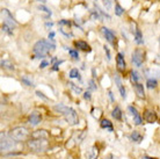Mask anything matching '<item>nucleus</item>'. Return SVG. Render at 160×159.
I'll use <instances>...</instances> for the list:
<instances>
[{"label": "nucleus", "instance_id": "obj_28", "mask_svg": "<svg viewBox=\"0 0 160 159\" xmlns=\"http://www.w3.org/2000/svg\"><path fill=\"white\" fill-rule=\"evenodd\" d=\"M70 77H71V78H80V74H79L78 69H72V70L70 71Z\"/></svg>", "mask_w": 160, "mask_h": 159}, {"label": "nucleus", "instance_id": "obj_43", "mask_svg": "<svg viewBox=\"0 0 160 159\" xmlns=\"http://www.w3.org/2000/svg\"><path fill=\"white\" fill-rule=\"evenodd\" d=\"M159 42H160V38H159Z\"/></svg>", "mask_w": 160, "mask_h": 159}, {"label": "nucleus", "instance_id": "obj_2", "mask_svg": "<svg viewBox=\"0 0 160 159\" xmlns=\"http://www.w3.org/2000/svg\"><path fill=\"white\" fill-rule=\"evenodd\" d=\"M53 109H55L57 113L63 114V115L65 116L66 122H67L69 124H71V126L78 124V115H77V113H75L74 109L65 106V105H62V104L56 105V106L53 107Z\"/></svg>", "mask_w": 160, "mask_h": 159}, {"label": "nucleus", "instance_id": "obj_40", "mask_svg": "<svg viewBox=\"0 0 160 159\" xmlns=\"http://www.w3.org/2000/svg\"><path fill=\"white\" fill-rule=\"evenodd\" d=\"M53 23L52 22H46V24H45V26H46V27H48V28H49V27H51V26H52Z\"/></svg>", "mask_w": 160, "mask_h": 159}, {"label": "nucleus", "instance_id": "obj_31", "mask_svg": "<svg viewBox=\"0 0 160 159\" xmlns=\"http://www.w3.org/2000/svg\"><path fill=\"white\" fill-rule=\"evenodd\" d=\"M69 53H70V55H71V57L73 58V59H79V53H78V51H75V50H69Z\"/></svg>", "mask_w": 160, "mask_h": 159}, {"label": "nucleus", "instance_id": "obj_38", "mask_svg": "<svg viewBox=\"0 0 160 159\" xmlns=\"http://www.w3.org/2000/svg\"><path fill=\"white\" fill-rule=\"evenodd\" d=\"M105 50H106V53H107V58H108V59H110V53H109V50H108V48H107V47H105Z\"/></svg>", "mask_w": 160, "mask_h": 159}, {"label": "nucleus", "instance_id": "obj_21", "mask_svg": "<svg viewBox=\"0 0 160 159\" xmlns=\"http://www.w3.org/2000/svg\"><path fill=\"white\" fill-rule=\"evenodd\" d=\"M130 137H131V139H132L133 142H137V143L140 142V141H142V138H143L142 137V135H140L139 132H137V131H133V132L131 134V136H130Z\"/></svg>", "mask_w": 160, "mask_h": 159}, {"label": "nucleus", "instance_id": "obj_25", "mask_svg": "<svg viewBox=\"0 0 160 159\" xmlns=\"http://www.w3.org/2000/svg\"><path fill=\"white\" fill-rule=\"evenodd\" d=\"M1 66L8 70H14V65H12L8 61H1Z\"/></svg>", "mask_w": 160, "mask_h": 159}, {"label": "nucleus", "instance_id": "obj_10", "mask_svg": "<svg viewBox=\"0 0 160 159\" xmlns=\"http://www.w3.org/2000/svg\"><path fill=\"white\" fill-rule=\"evenodd\" d=\"M101 32L105 35V37H106V40L108 42L114 44V42H115V35H114V33L111 32L110 29H108L107 27H102L101 28Z\"/></svg>", "mask_w": 160, "mask_h": 159}, {"label": "nucleus", "instance_id": "obj_4", "mask_svg": "<svg viewBox=\"0 0 160 159\" xmlns=\"http://www.w3.org/2000/svg\"><path fill=\"white\" fill-rule=\"evenodd\" d=\"M28 146L32 149V151H45L48 146H49V143L46 139H32L28 142Z\"/></svg>", "mask_w": 160, "mask_h": 159}, {"label": "nucleus", "instance_id": "obj_9", "mask_svg": "<svg viewBox=\"0 0 160 159\" xmlns=\"http://www.w3.org/2000/svg\"><path fill=\"white\" fill-rule=\"evenodd\" d=\"M41 120H42V116H41V114L38 112H32V114L29 115V118H28V121H29V123L32 126L40 124L41 123Z\"/></svg>", "mask_w": 160, "mask_h": 159}, {"label": "nucleus", "instance_id": "obj_34", "mask_svg": "<svg viewBox=\"0 0 160 159\" xmlns=\"http://www.w3.org/2000/svg\"><path fill=\"white\" fill-rule=\"evenodd\" d=\"M48 65H49V63H48L46 61H43L42 63H41V65H40V67H41V69H44V67H46Z\"/></svg>", "mask_w": 160, "mask_h": 159}, {"label": "nucleus", "instance_id": "obj_16", "mask_svg": "<svg viewBox=\"0 0 160 159\" xmlns=\"http://www.w3.org/2000/svg\"><path fill=\"white\" fill-rule=\"evenodd\" d=\"M99 156V149L96 146H93L88 151V159H96Z\"/></svg>", "mask_w": 160, "mask_h": 159}, {"label": "nucleus", "instance_id": "obj_6", "mask_svg": "<svg viewBox=\"0 0 160 159\" xmlns=\"http://www.w3.org/2000/svg\"><path fill=\"white\" fill-rule=\"evenodd\" d=\"M1 16H2V19H4V24L8 26L12 30L18 26V22L15 21V19L13 18V15L10 13L8 10L2 8V10H1Z\"/></svg>", "mask_w": 160, "mask_h": 159}, {"label": "nucleus", "instance_id": "obj_20", "mask_svg": "<svg viewBox=\"0 0 160 159\" xmlns=\"http://www.w3.org/2000/svg\"><path fill=\"white\" fill-rule=\"evenodd\" d=\"M135 41L137 44H143L144 40H143V36H142V33L139 29H136V34H135Z\"/></svg>", "mask_w": 160, "mask_h": 159}, {"label": "nucleus", "instance_id": "obj_3", "mask_svg": "<svg viewBox=\"0 0 160 159\" xmlns=\"http://www.w3.org/2000/svg\"><path fill=\"white\" fill-rule=\"evenodd\" d=\"M11 137L13 139H15L16 142H23V141H27L29 136H30V132L27 128L24 127H16L13 128L10 132Z\"/></svg>", "mask_w": 160, "mask_h": 159}, {"label": "nucleus", "instance_id": "obj_13", "mask_svg": "<svg viewBox=\"0 0 160 159\" xmlns=\"http://www.w3.org/2000/svg\"><path fill=\"white\" fill-rule=\"evenodd\" d=\"M32 137L34 139H46V138L49 137V132L46 131V130H44V129H41V130H36V131H34L32 134Z\"/></svg>", "mask_w": 160, "mask_h": 159}, {"label": "nucleus", "instance_id": "obj_7", "mask_svg": "<svg viewBox=\"0 0 160 159\" xmlns=\"http://www.w3.org/2000/svg\"><path fill=\"white\" fill-rule=\"evenodd\" d=\"M132 62L133 64L137 66V67H140L143 65V62H144V53L142 49H136L133 53H132Z\"/></svg>", "mask_w": 160, "mask_h": 159}, {"label": "nucleus", "instance_id": "obj_1", "mask_svg": "<svg viewBox=\"0 0 160 159\" xmlns=\"http://www.w3.org/2000/svg\"><path fill=\"white\" fill-rule=\"evenodd\" d=\"M55 48H56L55 43L46 41V40H41V41L35 43L32 51L36 55L37 58H44L50 51L55 50Z\"/></svg>", "mask_w": 160, "mask_h": 159}, {"label": "nucleus", "instance_id": "obj_8", "mask_svg": "<svg viewBox=\"0 0 160 159\" xmlns=\"http://www.w3.org/2000/svg\"><path fill=\"white\" fill-rule=\"evenodd\" d=\"M128 109H129V112L131 113V115L133 116V122H135V124H136V126H140L142 122H143V120H142V117L139 115V113L137 112V109L132 106H129Z\"/></svg>", "mask_w": 160, "mask_h": 159}, {"label": "nucleus", "instance_id": "obj_35", "mask_svg": "<svg viewBox=\"0 0 160 159\" xmlns=\"http://www.w3.org/2000/svg\"><path fill=\"white\" fill-rule=\"evenodd\" d=\"M89 87H91L92 89H96V86L94 85V81H93V80H89Z\"/></svg>", "mask_w": 160, "mask_h": 159}, {"label": "nucleus", "instance_id": "obj_37", "mask_svg": "<svg viewBox=\"0 0 160 159\" xmlns=\"http://www.w3.org/2000/svg\"><path fill=\"white\" fill-rule=\"evenodd\" d=\"M92 19H100L97 13H92Z\"/></svg>", "mask_w": 160, "mask_h": 159}, {"label": "nucleus", "instance_id": "obj_30", "mask_svg": "<svg viewBox=\"0 0 160 159\" xmlns=\"http://www.w3.org/2000/svg\"><path fill=\"white\" fill-rule=\"evenodd\" d=\"M147 73H150L152 77H160V70H147Z\"/></svg>", "mask_w": 160, "mask_h": 159}, {"label": "nucleus", "instance_id": "obj_36", "mask_svg": "<svg viewBox=\"0 0 160 159\" xmlns=\"http://www.w3.org/2000/svg\"><path fill=\"white\" fill-rule=\"evenodd\" d=\"M84 98H85L86 100H89L91 99V93L89 92H86L85 94H84Z\"/></svg>", "mask_w": 160, "mask_h": 159}, {"label": "nucleus", "instance_id": "obj_12", "mask_svg": "<svg viewBox=\"0 0 160 159\" xmlns=\"http://www.w3.org/2000/svg\"><path fill=\"white\" fill-rule=\"evenodd\" d=\"M157 114L153 112V110H145L144 113V120L147 122V123H154L157 121Z\"/></svg>", "mask_w": 160, "mask_h": 159}, {"label": "nucleus", "instance_id": "obj_22", "mask_svg": "<svg viewBox=\"0 0 160 159\" xmlns=\"http://www.w3.org/2000/svg\"><path fill=\"white\" fill-rule=\"evenodd\" d=\"M69 86H70V88H71V89H72V91L74 92L75 94H80V93L83 92V89H81L80 87L75 86L74 84H73V83H69Z\"/></svg>", "mask_w": 160, "mask_h": 159}, {"label": "nucleus", "instance_id": "obj_41", "mask_svg": "<svg viewBox=\"0 0 160 159\" xmlns=\"http://www.w3.org/2000/svg\"><path fill=\"white\" fill-rule=\"evenodd\" d=\"M105 159H113V156L110 155V156H108V157H107V158H105Z\"/></svg>", "mask_w": 160, "mask_h": 159}, {"label": "nucleus", "instance_id": "obj_27", "mask_svg": "<svg viewBox=\"0 0 160 159\" xmlns=\"http://www.w3.org/2000/svg\"><path fill=\"white\" fill-rule=\"evenodd\" d=\"M139 79V74L137 71H132L131 72V80L135 83V84H137V81H138Z\"/></svg>", "mask_w": 160, "mask_h": 159}, {"label": "nucleus", "instance_id": "obj_33", "mask_svg": "<svg viewBox=\"0 0 160 159\" xmlns=\"http://www.w3.org/2000/svg\"><path fill=\"white\" fill-rule=\"evenodd\" d=\"M36 95L40 96V98H42V99H44V100H48V98L45 95H43V93H41L40 91H36Z\"/></svg>", "mask_w": 160, "mask_h": 159}, {"label": "nucleus", "instance_id": "obj_17", "mask_svg": "<svg viewBox=\"0 0 160 159\" xmlns=\"http://www.w3.org/2000/svg\"><path fill=\"white\" fill-rule=\"evenodd\" d=\"M111 115H113V117H114L115 120H118V121L122 120V110L119 109V107H115V108H114Z\"/></svg>", "mask_w": 160, "mask_h": 159}, {"label": "nucleus", "instance_id": "obj_19", "mask_svg": "<svg viewBox=\"0 0 160 159\" xmlns=\"http://www.w3.org/2000/svg\"><path fill=\"white\" fill-rule=\"evenodd\" d=\"M75 45L78 47V48H80V49H83V50H87V51H89L91 50V48H89V45L87 44L86 42L84 41H78V42H75Z\"/></svg>", "mask_w": 160, "mask_h": 159}, {"label": "nucleus", "instance_id": "obj_14", "mask_svg": "<svg viewBox=\"0 0 160 159\" xmlns=\"http://www.w3.org/2000/svg\"><path fill=\"white\" fill-rule=\"evenodd\" d=\"M115 83H116V85H117V87H118V91H119V93H121V96L125 99V96H127V94H125V89H124L123 84H122V81H121V79H119L118 75H115Z\"/></svg>", "mask_w": 160, "mask_h": 159}, {"label": "nucleus", "instance_id": "obj_15", "mask_svg": "<svg viewBox=\"0 0 160 159\" xmlns=\"http://www.w3.org/2000/svg\"><path fill=\"white\" fill-rule=\"evenodd\" d=\"M135 91H136V94L138 95V98L140 99H144L145 98V92H144V86L142 85V84H135Z\"/></svg>", "mask_w": 160, "mask_h": 159}, {"label": "nucleus", "instance_id": "obj_32", "mask_svg": "<svg viewBox=\"0 0 160 159\" xmlns=\"http://www.w3.org/2000/svg\"><path fill=\"white\" fill-rule=\"evenodd\" d=\"M102 2H103V6L106 7L107 10H110L111 8V1L110 0H102Z\"/></svg>", "mask_w": 160, "mask_h": 159}, {"label": "nucleus", "instance_id": "obj_39", "mask_svg": "<svg viewBox=\"0 0 160 159\" xmlns=\"http://www.w3.org/2000/svg\"><path fill=\"white\" fill-rule=\"evenodd\" d=\"M53 36H55V33L53 32L49 33V38H50V40H53Z\"/></svg>", "mask_w": 160, "mask_h": 159}, {"label": "nucleus", "instance_id": "obj_42", "mask_svg": "<svg viewBox=\"0 0 160 159\" xmlns=\"http://www.w3.org/2000/svg\"><path fill=\"white\" fill-rule=\"evenodd\" d=\"M145 159H156V158H149V157H146Z\"/></svg>", "mask_w": 160, "mask_h": 159}, {"label": "nucleus", "instance_id": "obj_18", "mask_svg": "<svg viewBox=\"0 0 160 159\" xmlns=\"http://www.w3.org/2000/svg\"><path fill=\"white\" fill-rule=\"evenodd\" d=\"M101 127L105 128V129H108V131H113L114 129H113V124H111V122L109 121V120H102L101 121Z\"/></svg>", "mask_w": 160, "mask_h": 159}, {"label": "nucleus", "instance_id": "obj_11", "mask_svg": "<svg viewBox=\"0 0 160 159\" xmlns=\"http://www.w3.org/2000/svg\"><path fill=\"white\" fill-rule=\"evenodd\" d=\"M116 64H117L118 71H124L125 70V61H124V55L122 53H118L116 56Z\"/></svg>", "mask_w": 160, "mask_h": 159}, {"label": "nucleus", "instance_id": "obj_23", "mask_svg": "<svg viewBox=\"0 0 160 159\" xmlns=\"http://www.w3.org/2000/svg\"><path fill=\"white\" fill-rule=\"evenodd\" d=\"M123 13H124V8H123L119 4H116V5H115V14L118 15V16H121Z\"/></svg>", "mask_w": 160, "mask_h": 159}, {"label": "nucleus", "instance_id": "obj_29", "mask_svg": "<svg viewBox=\"0 0 160 159\" xmlns=\"http://www.w3.org/2000/svg\"><path fill=\"white\" fill-rule=\"evenodd\" d=\"M38 10H40V11H42V12H44V13H46V16H48V18L51 15V11H50L49 8H46L45 6H43V5H40V6H38Z\"/></svg>", "mask_w": 160, "mask_h": 159}, {"label": "nucleus", "instance_id": "obj_26", "mask_svg": "<svg viewBox=\"0 0 160 159\" xmlns=\"http://www.w3.org/2000/svg\"><path fill=\"white\" fill-rule=\"evenodd\" d=\"M21 81L24 84V85H27V86H32V79H29L27 75H23L22 77V79H21Z\"/></svg>", "mask_w": 160, "mask_h": 159}, {"label": "nucleus", "instance_id": "obj_5", "mask_svg": "<svg viewBox=\"0 0 160 159\" xmlns=\"http://www.w3.org/2000/svg\"><path fill=\"white\" fill-rule=\"evenodd\" d=\"M16 146V141L13 139V138H8L4 132H1V144H0V150L2 152L5 151H8V150H12Z\"/></svg>", "mask_w": 160, "mask_h": 159}, {"label": "nucleus", "instance_id": "obj_24", "mask_svg": "<svg viewBox=\"0 0 160 159\" xmlns=\"http://www.w3.org/2000/svg\"><path fill=\"white\" fill-rule=\"evenodd\" d=\"M157 85H158V83H157V80L153 79V78H152V79H149L147 83H146V86H147L149 88H156Z\"/></svg>", "mask_w": 160, "mask_h": 159}]
</instances>
